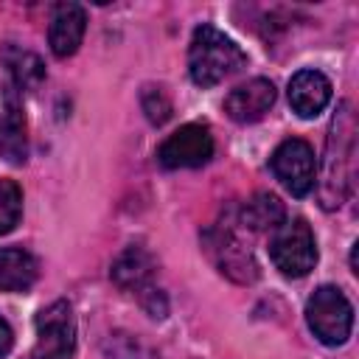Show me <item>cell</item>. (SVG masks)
<instances>
[{
  "label": "cell",
  "mask_w": 359,
  "mask_h": 359,
  "mask_svg": "<svg viewBox=\"0 0 359 359\" xmlns=\"http://www.w3.org/2000/svg\"><path fill=\"white\" fill-rule=\"evenodd\" d=\"M272 104H275V84L269 79H250L227 93L224 112L236 123H255L269 112Z\"/></svg>",
  "instance_id": "9"
},
{
  "label": "cell",
  "mask_w": 359,
  "mask_h": 359,
  "mask_svg": "<svg viewBox=\"0 0 359 359\" xmlns=\"http://www.w3.org/2000/svg\"><path fill=\"white\" fill-rule=\"evenodd\" d=\"M11 342H14V334H11V325L0 317V359H6V353L11 351Z\"/></svg>",
  "instance_id": "19"
},
{
  "label": "cell",
  "mask_w": 359,
  "mask_h": 359,
  "mask_svg": "<svg viewBox=\"0 0 359 359\" xmlns=\"http://www.w3.org/2000/svg\"><path fill=\"white\" fill-rule=\"evenodd\" d=\"M331 101V81L320 70H300L289 81V104L300 118H317Z\"/></svg>",
  "instance_id": "11"
},
{
  "label": "cell",
  "mask_w": 359,
  "mask_h": 359,
  "mask_svg": "<svg viewBox=\"0 0 359 359\" xmlns=\"http://www.w3.org/2000/svg\"><path fill=\"white\" fill-rule=\"evenodd\" d=\"M272 174L280 180V185L292 194V196H306L314 182H317V157L314 149L300 140V137H289L283 140L272 157H269Z\"/></svg>",
  "instance_id": "5"
},
{
  "label": "cell",
  "mask_w": 359,
  "mask_h": 359,
  "mask_svg": "<svg viewBox=\"0 0 359 359\" xmlns=\"http://www.w3.org/2000/svg\"><path fill=\"white\" fill-rule=\"evenodd\" d=\"M22 213V191L11 180H0V236L14 230Z\"/></svg>",
  "instance_id": "17"
},
{
  "label": "cell",
  "mask_w": 359,
  "mask_h": 359,
  "mask_svg": "<svg viewBox=\"0 0 359 359\" xmlns=\"http://www.w3.org/2000/svg\"><path fill=\"white\" fill-rule=\"evenodd\" d=\"M286 219V208L275 194H255L241 208V224L250 230H275Z\"/></svg>",
  "instance_id": "14"
},
{
  "label": "cell",
  "mask_w": 359,
  "mask_h": 359,
  "mask_svg": "<svg viewBox=\"0 0 359 359\" xmlns=\"http://www.w3.org/2000/svg\"><path fill=\"white\" fill-rule=\"evenodd\" d=\"M205 250L222 275H227L238 283H250L258 278V264H255L250 247L241 238H236L227 227L208 230L205 233Z\"/></svg>",
  "instance_id": "8"
},
{
  "label": "cell",
  "mask_w": 359,
  "mask_h": 359,
  "mask_svg": "<svg viewBox=\"0 0 359 359\" xmlns=\"http://www.w3.org/2000/svg\"><path fill=\"white\" fill-rule=\"evenodd\" d=\"M351 163H353V115H351V107L342 104L328 135V160H325L323 191H320L323 208L342 205L345 191L351 185Z\"/></svg>",
  "instance_id": "2"
},
{
  "label": "cell",
  "mask_w": 359,
  "mask_h": 359,
  "mask_svg": "<svg viewBox=\"0 0 359 359\" xmlns=\"http://www.w3.org/2000/svg\"><path fill=\"white\" fill-rule=\"evenodd\" d=\"M39 275L36 258L22 247L0 250V292H25Z\"/></svg>",
  "instance_id": "12"
},
{
  "label": "cell",
  "mask_w": 359,
  "mask_h": 359,
  "mask_svg": "<svg viewBox=\"0 0 359 359\" xmlns=\"http://www.w3.org/2000/svg\"><path fill=\"white\" fill-rule=\"evenodd\" d=\"M213 157V135L202 123H185L168 135L157 151L163 168H199Z\"/></svg>",
  "instance_id": "7"
},
{
  "label": "cell",
  "mask_w": 359,
  "mask_h": 359,
  "mask_svg": "<svg viewBox=\"0 0 359 359\" xmlns=\"http://www.w3.org/2000/svg\"><path fill=\"white\" fill-rule=\"evenodd\" d=\"M0 151L11 160V163H22L25 160V135H22V118L20 109L11 104L3 123H0Z\"/></svg>",
  "instance_id": "16"
},
{
  "label": "cell",
  "mask_w": 359,
  "mask_h": 359,
  "mask_svg": "<svg viewBox=\"0 0 359 359\" xmlns=\"http://www.w3.org/2000/svg\"><path fill=\"white\" fill-rule=\"evenodd\" d=\"M143 109H146V115H149L151 123H163L171 115V104H168V98H165V93L160 87H146V93H143Z\"/></svg>",
  "instance_id": "18"
},
{
  "label": "cell",
  "mask_w": 359,
  "mask_h": 359,
  "mask_svg": "<svg viewBox=\"0 0 359 359\" xmlns=\"http://www.w3.org/2000/svg\"><path fill=\"white\" fill-rule=\"evenodd\" d=\"M3 62H6V67L11 73V79L17 81V87H22V90H34L45 79V67H42L39 56H34L31 50L6 48L3 50Z\"/></svg>",
  "instance_id": "15"
},
{
  "label": "cell",
  "mask_w": 359,
  "mask_h": 359,
  "mask_svg": "<svg viewBox=\"0 0 359 359\" xmlns=\"http://www.w3.org/2000/svg\"><path fill=\"white\" fill-rule=\"evenodd\" d=\"M306 320L325 345H342L353 328V306L337 286H320L306 303Z\"/></svg>",
  "instance_id": "3"
},
{
  "label": "cell",
  "mask_w": 359,
  "mask_h": 359,
  "mask_svg": "<svg viewBox=\"0 0 359 359\" xmlns=\"http://www.w3.org/2000/svg\"><path fill=\"white\" fill-rule=\"evenodd\" d=\"M151 269H154V261L143 247H126L112 264V280L121 289L143 292V289H149Z\"/></svg>",
  "instance_id": "13"
},
{
  "label": "cell",
  "mask_w": 359,
  "mask_h": 359,
  "mask_svg": "<svg viewBox=\"0 0 359 359\" xmlns=\"http://www.w3.org/2000/svg\"><path fill=\"white\" fill-rule=\"evenodd\" d=\"M269 255H272V264L286 278L309 275L317 264V244H314L311 227L303 219L283 222L269 241Z\"/></svg>",
  "instance_id": "4"
},
{
  "label": "cell",
  "mask_w": 359,
  "mask_h": 359,
  "mask_svg": "<svg viewBox=\"0 0 359 359\" xmlns=\"http://www.w3.org/2000/svg\"><path fill=\"white\" fill-rule=\"evenodd\" d=\"M84 28H87V14L79 3H62L53 8L50 17V28H48V45L50 50L65 59L73 56L84 39Z\"/></svg>",
  "instance_id": "10"
},
{
  "label": "cell",
  "mask_w": 359,
  "mask_h": 359,
  "mask_svg": "<svg viewBox=\"0 0 359 359\" xmlns=\"http://www.w3.org/2000/svg\"><path fill=\"white\" fill-rule=\"evenodd\" d=\"M247 65V53L219 28L213 25H199L191 36L188 48V70L191 79L199 87H213L241 70Z\"/></svg>",
  "instance_id": "1"
},
{
  "label": "cell",
  "mask_w": 359,
  "mask_h": 359,
  "mask_svg": "<svg viewBox=\"0 0 359 359\" xmlns=\"http://www.w3.org/2000/svg\"><path fill=\"white\" fill-rule=\"evenodd\" d=\"M73 345H76L73 311L65 300H56L36 314V342L31 359H73Z\"/></svg>",
  "instance_id": "6"
}]
</instances>
